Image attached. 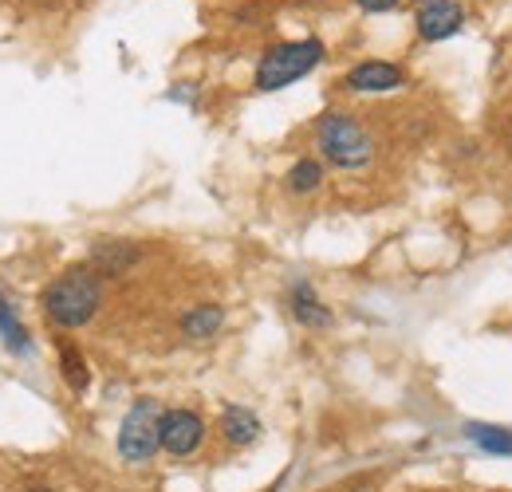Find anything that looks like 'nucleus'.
Listing matches in <instances>:
<instances>
[{"mask_svg":"<svg viewBox=\"0 0 512 492\" xmlns=\"http://www.w3.org/2000/svg\"><path fill=\"white\" fill-rule=\"evenodd\" d=\"M40 304H44L48 319L56 327L75 331V327H83V323L95 319V311L103 304V280H99V272L91 264H75V268H67L64 276H56L44 288Z\"/></svg>","mask_w":512,"mask_h":492,"instance_id":"1","label":"nucleus"},{"mask_svg":"<svg viewBox=\"0 0 512 492\" xmlns=\"http://www.w3.org/2000/svg\"><path fill=\"white\" fill-rule=\"evenodd\" d=\"M316 146H320L323 158L331 166H339V170H363L371 162V154H375L371 134L363 130L359 119H351L347 111H327V115H320V123H316Z\"/></svg>","mask_w":512,"mask_h":492,"instance_id":"2","label":"nucleus"},{"mask_svg":"<svg viewBox=\"0 0 512 492\" xmlns=\"http://www.w3.org/2000/svg\"><path fill=\"white\" fill-rule=\"evenodd\" d=\"M323 60V40H292V44H276L268 48L256 63V87L260 91H280L296 79H304L308 71H316Z\"/></svg>","mask_w":512,"mask_h":492,"instance_id":"3","label":"nucleus"},{"mask_svg":"<svg viewBox=\"0 0 512 492\" xmlns=\"http://www.w3.org/2000/svg\"><path fill=\"white\" fill-rule=\"evenodd\" d=\"M158 422H162L158 402H154V398H138L127 410L123 426H119V457L130 461V465H146V461L162 449Z\"/></svg>","mask_w":512,"mask_h":492,"instance_id":"4","label":"nucleus"},{"mask_svg":"<svg viewBox=\"0 0 512 492\" xmlns=\"http://www.w3.org/2000/svg\"><path fill=\"white\" fill-rule=\"evenodd\" d=\"M158 433H162V449L170 457H190L205 441V418L190 406H174V410H162Z\"/></svg>","mask_w":512,"mask_h":492,"instance_id":"5","label":"nucleus"},{"mask_svg":"<svg viewBox=\"0 0 512 492\" xmlns=\"http://www.w3.org/2000/svg\"><path fill=\"white\" fill-rule=\"evenodd\" d=\"M414 24H418V36L422 40H449L461 32L465 24V8L457 0H422L418 12H414Z\"/></svg>","mask_w":512,"mask_h":492,"instance_id":"6","label":"nucleus"},{"mask_svg":"<svg viewBox=\"0 0 512 492\" xmlns=\"http://www.w3.org/2000/svg\"><path fill=\"white\" fill-rule=\"evenodd\" d=\"M406 83V67L386 60H367L355 63L347 75H343V87L351 91H398Z\"/></svg>","mask_w":512,"mask_h":492,"instance_id":"7","label":"nucleus"},{"mask_svg":"<svg viewBox=\"0 0 512 492\" xmlns=\"http://www.w3.org/2000/svg\"><path fill=\"white\" fill-rule=\"evenodd\" d=\"M288 308L296 315V323H304V327H312V331L331 327V308L316 296V288H312L308 280H296V284L288 288Z\"/></svg>","mask_w":512,"mask_h":492,"instance_id":"8","label":"nucleus"},{"mask_svg":"<svg viewBox=\"0 0 512 492\" xmlns=\"http://www.w3.org/2000/svg\"><path fill=\"white\" fill-rule=\"evenodd\" d=\"M138 245H130V241H99V245L91 248V268L99 272V276H127L130 268L138 264Z\"/></svg>","mask_w":512,"mask_h":492,"instance_id":"9","label":"nucleus"},{"mask_svg":"<svg viewBox=\"0 0 512 492\" xmlns=\"http://www.w3.org/2000/svg\"><path fill=\"white\" fill-rule=\"evenodd\" d=\"M465 437L473 441L477 453L485 457H505L512 461V430L509 426H489V422H465Z\"/></svg>","mask_w":512,"mask_h":492,"instance_id":"10","label":"nucleus"},{"mask_svg":"<svg viewBox=\"0 0 512 492\" xmlns=\"http://www.w3.org/2000/svg\"><path fill=\"white\" fill-rule=\"evenodd\" d=\"M221 437L233 449L253 445L256 437H260V418H256L249 406H225V414H221Z\"/></svg>","mask_w":512,"mask_h":492,"instance_id":"11","label":"nucleus"},{"mask_svg":"<svg viewBox=\"0 0 512 492\" xmlns=\"http://www.w3.org/2000/svg\"><path fill=\"white\" fill-rule=\"evenodd\" d=\"M221 323H225L221 304H197L193 311L182 315V331H186V339H209V335L221 331Z\"/></svg>","mask_w":512,"mask_h":492,"instance_id":"12","label":"nucleus"},{"mask_svg":"<svg viewBox=\"0 0 512 492\" xmlns=\"http://www.w3.org/2000/svg\"><path fill=\"white\" fill-rule=\"evenodd\" d=\"M60 374H64L67 390H75V394H83L91 386V370H87L83 351L75 343H67V339L60 343Z\"/></svg>","mask_w":512,"mask_h":492,"instance_id":"13","label":"nucleus"},{"mask_svg":"<svg viewBox=\"0 0 512 492\" xmlns=\"http://www.w3.org/2000/svg\"><path fill=\"white\" fill-rule=\"evenodd\" d=\"M0 339H4V347L12 355H28L32 351V335L24 331V323L16 319V311H12V304L4 296H0Z\"/></svg>","mask_w":512,"mask_h":492,"instance_id":"14","label":"nucleus"},{"mask_svg":"<svg viewBox=\"0 0 512 492\" xmlns=\"http://www.w3.org/2000/svg\"><path fill=\"white\" fill-rule=\"evenodd\" d=\"M323 185V166L316 158H300L292 170H288V189L292 193H316Z\"/></svg>","mask_w":512,"mask_h":492,"instance_id":"15","label":"nucleus"},{"mask_svg":"<svg viewBox=\"0 0 512 492\" xmlns=\"http://www.w3.org/2000/svg\"><path fill=\"white\" fill-rule=\"evenodd\" d=\"M363 12H390V8H398V0H355Z\"/></svg>","mask_w":512,"mask_h":492,"instance_id":"16","label":"nucleus"},{"mask_svg":"<svg viewBox=\"0 0 512 492\" xmlns=\"http://www.w3.org/2000/svg\"><path fill=\"white\" fill-rule=\"evenodd\" d=\"M40 492H44V489H40Z\"/></svg>","mask_w":512,"mask_h":492,"instance_id":"17","label":"nucleus"}]
</instances>
